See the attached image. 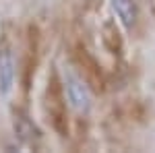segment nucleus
<instances>
[{"mask_svg": "<svg viewBox=\"0 0 155 153\" xmlns=\"http://www.w3.org/2000/svg\"><path fill=\"white\" fill-rule=\"evenodd\" d=\"M66 97H68V104H71L77 112H87L91 106V95L89 89L81 79H77L74 75H66Z\"/></svg>", "mask_w": 155, "mask_h": 153, "instance_id": "nucleus-1", "label": "nucleus"}, {"mask_svg": "<svg viewBox=\"0 0 155 153\" xmlns=\"http://www.w3.org/2000/svg\"><path fill=\"white\" fill-rule=\"evenodd\" d=\"M15 56L8 48L0 50V93L2 95H8L15 85Z\"/></svg>", "mask_w": 155, "mask_h": 153, "instance_id": "nucleus-2", "label": "nucleus"}, {"mask_svg": "<svg viewBox=\"0 0 155 153\" xmlns=\"http://www.w3.org/2000/svg\"><path fill=\"white\" fill-rule=\"evenodd\" d=\"M112 8H114L116 17L120 19V23L126 29H130L132 25L137 23L139 11H137V2L134 0H112Z\"/></svg>", "mask_w": 155, "mask_h": 153, "instance_id": "nucleus-3", "label": "nucleus"}, {"mask_svg": "<svg viewBox=\"0 0 155 153\" xmlns=\"http://www.w3.org/2000/svg\"><path fill=\"white\" fill-rule=\"evenodd\" d=\"M15 130H17V135L23 139V141H33L39 137V130L35 126H31L23 116H17L15 118Z\"/></svg>", "mask_w": 155, "mask_h": 153, "instance_id": "nucleus-4", "label": "nucleus"}]
</instances>
